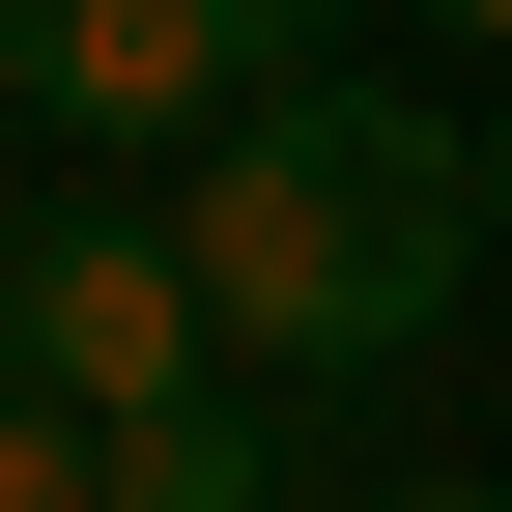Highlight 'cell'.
<instances>
[{"label":"cell","instance_id":"6da1fadb","mask_svg":"<svg viewBox=\"0 0 512 512\" xmlns=\"http://www.w3.org/2000/svg\"><path fill=\"white\" fill-rule=\"evenodd\" d=\"M171 228H200V313H228V370H399L427 313L484 285V143L456 114H399L370 57H313V86H256L200 171H171Z\"/></svg>","mask_w":512,"mask_h":512},{"label":"cell","instance_id":"7a4b0ae2","mask_svg":"<svg viewBox=\"0 0 512 512\" xmlns=\"http://www.w3.org/2000/svg\"><path fill=\"white\" fill-rule=\"evenodd\" d=\"M0 370H29V399H86V427L200 399V370H228L200 228H171V200H0Z\"/></svg>","mask_w":512,"mask_h":512},{"label":"cell","instance_id":"3957f363","mask_svg":"<svg viewBox=\"0 0 512 512\" xmlns=\"http://www.w3.org/2000/svg\"><path fill=\"white\" fill-rule=\"evenodd\" d=\"M313 57H342V0H0V114H57V143H228Z\"/></svg>","mask_w":512,"mask_h":512},{"label":"cell","instance_id":"277c9868","mask_svg":"<svg viewBox=\"0 0 512 512\" xmlns=\"http://www.w3.org/2000/svg\"><path fill=\"white\" fill-rule=\"evenodd\" d=\"M114 512H285V427L200 370V399H143V427H114Z\"/></svg>","mask_w":512,"mask_h":512},{"label":"cell","instance_id":"5b68a950","mask_svg":"<svg viewBox=\"0 0 512 512\" xmlns=\"http://www.w3.org/2000/svg\"><path fill=\"white\" fill-rule=\"evenodd\" d=\"M0 512H114V427H86V399H29V370H0Z\"/></svg>","mask_w":512,"mask_h":512},{"label":"cell","instance_id":"8992f818","mask_svg":"<svg viewBox=\"0 0 512 512\" xmlns=\"http://www.w3.org/2000/svg\"><path fill=\"white\" fill-rule=\"evenodd\" d=\"M370 512H484V484H370Z\"/></svg>","mask_w":512,"mask_h":512},{"label":"cell","instance_id":"52a82bcc","mask_svg":"<svg viewBox=\"0 0 512 512\" xmlns=\"http://www.w3.org/2000/svg\"><path fill=\"white\" fill-rule=\"evenodd\" d=\"M427 29H512V0H427Z\"/></svg>","mask_w":512,"mask_h":512},{"label":"cell","instance_id":"ba28073f","mask_svg":"<svg viewBox=\"0 0 512 512\" xmlns=\"http://www.w3.org/2000/svg\"><path fill=\"white\" fill-rule=\"evenodd\" d=\"M484 228H512V143H484Z\"/></svg>","mask_w":512,"mask_h":512}]
</instances>
